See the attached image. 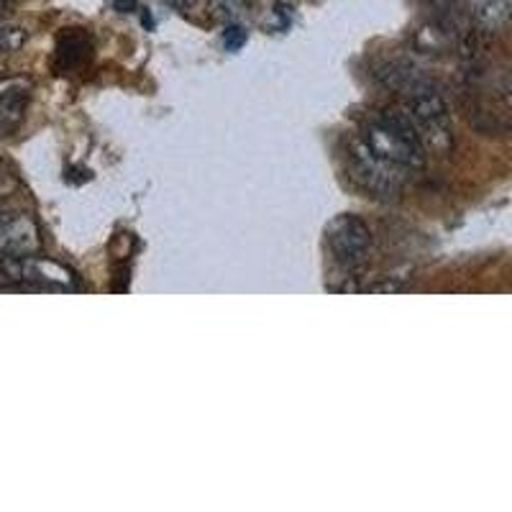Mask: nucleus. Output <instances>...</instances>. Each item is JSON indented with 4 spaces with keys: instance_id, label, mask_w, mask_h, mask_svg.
<instances>
[{
    "instance_id": "obj_1",
    "label": "nucleus",
    "mask_w": 512,
    "mask_h": 512,
    "mask_svg": "<svg viewBox=\"0 0 512 512\" xmlns=\"http://www.w3.org/2000/svg\"><path fill=\"white\" fill-rule=\"evenodd\" d=\"M364 144L384 162L402 169L425 167V141L410 113L382 111L367 126Z\"/></svg>"
},
{
    "instance_id": "obj_2",
    "label": "nucleus",
    "mask_w": 512,
    "mask_h": 512,
    "mask_svg": "<svg viewBox=\"0 0 512 512\" xmlns=\"http://www.w3.org/2000/svg\"><path fill=\"white\" fill-rule=\"evenodd\" d=\"M351 172L372 198L395 200L402 192L400 175H395V164L384 162L377 154L369 152L367 144H356L351 152Z\"/></svg>"
},
{
    "instance_id": "obj_3",
    "label": "nucleus",
    "mask_w": 512,
    "mask_h": 512,
    "mask_svg": "<svg viewBox=\"0 0 512 512\" xmlns=\"http://www.w3.org/2000/svg\"><path fill=\"white\" fill-rule=\"evenodd\" d=\"M410 118L418 123L423 141H431L436 146L451 144V116H448V105L443 95L436 88L425 85L423 90L413 93L408 98Z\"/></svg>"
},
{
    "instance_id": "obj_4",
    "label": "nucleus",
    "mask_w": 512,
    "mask_h": 512,
    "mask_svg": "<svg viewBox=\"0 0 512 512\" xmlns=\"http://www.w3.org/2000/svg\"><path fill=\"white\" fill-rule=\"evenodd\" d=\"M328 246L338 264L344 267H361L367 262L369 249H372V231L359 216H338L328 226Z\"/></svg>"
},
{
    "instance_id": "obj_5",
    "label": "nucleus",
    "mask_w": 512,
    "mask_h": 512,
    "mask_svg": "<svg viewBox=\"0 0 512 512\" xmlns=\"http://www.w3.org/2000/svg\"><path fill=\"white\" fill-rule=\"evenodd\" d=\"M374 75H377V80L382 82L384 88L392 90V93L405 95V98L423 90L425 85H431V80L420 75V70H415L413 64L408 62H387Z\"/></svg>"
},
{
    "instance_id": "obj_6",
    "label": "nucleus",
    "mask_w": 512,
    "mask_h": 512,
    "mask_svg": "<svg viewBox=\"0 0 512 512\" xmlns=\"http://www.w3.org/2000/svg\"><path fill=\"white\" fill-rule=\"evenodd\" d=\"M466 8L482 29L495 31L510 21L512 0H466Z\"/></svg>"
},
{
    "instance_id": "obj_7",
    "label": "nucleus",
    "mask_w": 512,
    "mask_h": 512,
    "mask_svg": "<svg viewBox=\"0 0 512 512\" xmlns=\"http://www.w3.org/2000/svg\"><path fill=\"white\" fill-rule=\"evenodd\" d=\"M26 111V90H18V93L3 95L0 98V136L11 134L13 128L21 123Z\"/></svg>"
},
{
    "instance_id": "obj_8",
    "label": "nucleus",
    "mask_w": 512,
    "mask_h": 512,
    "mask_svg": "<svg viewBox=\"0 0 512 512\" xmlns=\"http://www.w3.org/2000/svg\"><path fill=\"white\" fill-rule=\"evenodd\" d=\"M88 54H90V44L85 34H75V31H70V34H64L62 39H59L57 57L59 62H62V67H75V64H80Z\"/></svg>"
},
{
    "instance_id": "obj_9",
    "label": "nucleus",
    "mask_w": 512,
    "mask_h": 512,
    "mask_svg": "<svg viewBox=\"0 0 512 512\" xmlns=\"http://www.w3.org/2000/svg\"><path fill=\"white\" fill-rule=\"evenodd\" d=\"M26 31L18 26H0V54H11L24 47Z\"/></svg>"
},
{
    "instance_id": "obj_10",
    "label": "nucleus",
    "mask_w": 512,
    "mask_h": 512,
    "mask_svg": "<svg viewBox=\"0 0 512 512\" xmlns=\"http://www.w3.org/2000/svg\"><path fill=\"white\" fill-rule=\"evenodd\" d=\"M223 44H226L228 52H239V49L246 44L244 26H228L226 34H223Z\"/></svg>"
},
{
    "instance_id": "obj_11",
    "label": "nucleus",
    "mask_w": 512,
    "mask_h": 512,
    "mask_svg": "<svg viewBox=\"0 0 512 512\" xmlns=\"http://www.w3.org/2000/svg\"><path fill=\"white\" fill-rule=\"evenodd\" d=\"M111 3L118 13H128L136 11V3H139V0H111Z\"/></svg>"
},
{
    "instance_id": "obj_12",
    "label": "nucleus",
    "mask_w": 512,
    "mask_h": 512,
    "mask_svg": "<svg viewBox=\"0 0 512 512\" xmlns=\"http://www.w3.org/2000/svg\"><path fill=\"white\" fill-rule=\"evenodd\" d=\"M6 0H0V18H3V16H6Z\"/></svg>"
}]
</instances>
